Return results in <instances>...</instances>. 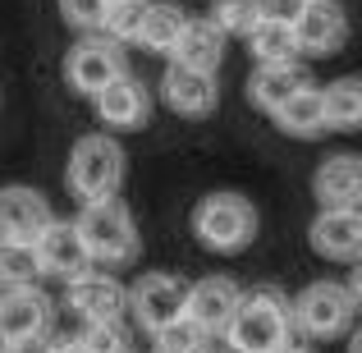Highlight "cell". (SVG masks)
Segmentation results:
<instances>
[{
  "instance_id": "cell-33",
  "label": "cell",
  "mask_w": 362,
  "mask_h": 353,
  "mask_svg": "<svg viewBox=\"0 0 362 353\" xmlns=\"http://www.w3.org/2000/svg\"><path fill=\"white\" fill-rule=\"evenodd\" d=\"M284 353H312V349H298V345H289V349H284Z\"/></svg>"
},
{
  "instance_id": "cell-29",
  "label": "cell",
  "mask_w": 362,
  "mask_h": 353,
  "mask_svg": "<svg viewBox=\"0 0 362 353\" xmlns=\"http://www.w3.org/2000/svg\"><path fill=\"white\" fill-rule=\"evenodd\" d=\"M101 14H106V0H60V18L78 33H97Z\"/></svg>"
},
{
  "instance_id": "cell-23",
  "label": "cell",
  "mask_w": 362,
  "mask_h": 353,
  "mask_svg": "<svg viewBox=\"0 0 362 353\" xmlns=\"http://www.w3.org/2000/svg\"><path fill=\"white\" fill-rule=\"evenodd\" d=\"M179 28H184V14H179L175 5H165V0H160V5H147V9H142L138 42L151 46V51H160V55H170V46H175Z\"/></svg>"
},
{
  "instance_id": "cell-10",
  "label": "cell",
  "mask_w": 362,
  "mask_h": 353,
  "mask_svg": "<svg viewBox=\"0 0 362 353\" xmlns=\"http://www.w3.org/2000/svg\"><path fill=\"white\" fill-rule=\"evenodd\" d=\"M160 97L175 115H188V120H202L216 110L221 101V88H216V74L206 69H188V64H175L170 60L165 79H160Z\"/></svg>"
},
{
  "instance_id": "cell-9",
  "label": "cell",
  "mask_w": 362,
  "mask_h": 353,
  "mask_svg": "<svg viewBox=\"0 0 362 353\" xmlns=\"http://www.w3.org/2000/svg\"><path fill=\"white\" fill-rule=\"evenodd\" d=\"M64 303L78 312L83 321H119V312L129 308V289L106 271H78L64 280Z\"/></svg>"
},
{
  "instance_id": "cell-22",
  "label": "cell",
  "mask_w": 362,
  "mask_h": 353,
  "mask_svg": "<svg viewBox=\"0 0 362 353\" xmlns=\"http://www.w3.org/2000/svg\"><path fill=\"white\" fill-rule=\"evenodd\" d=\"M321 110H326V129H358L362 124V83L339 79L321 92Z\"/></svg>"
},
{
  "instance_id": "cell-31",
  "label": "cell",
  "mask_w": 362,
  "mask_h": 353,
  "mask_svg": "<svg viewBox=\"0 0 362 353\" xmlns=\"http://www.w3.org/2000/svg\"><path fill=\"white\" fill-rule=\"evenodd\" d=\"M37 353H78V345L74 340H51V345H42Z\"/></svg>"
},
{
  "instance_id": "cell-5",
  "label": "cell",
  "mask_w": 362,
  "mask_h": 353,
  "mask_svg": "<svg viewBox=\"0 0 362 353\" xmlns=\"http://www.w3.org/2000/svg\"><path fill=\"white\" fill-rule=\"evenodd\" d=\"M354 312H358V294L344 289L335 280H317L289 303V317L303 335L312 340H335L354 326Z\"/></svg>"
},
{
  "instance_id": "cell-26",
  "label": "cell",
  "mask_w": 362,
  "mask_h": 353,
  "mask_svg": "<svg viewBox=\"0 0 362 353\" xmlns=\"http://www.w3.org/2000/svg\"><path fill=\"white\" fill-rule=\"evenodd\" d=\"M206 345H211V335L197 330L188 317H179V321H170V326L156 330V353H202Z\"/></svg>"
},
{
  "instance_id": "cell-19",
  "label": "cell",
  "mask_w": 362,
  "mask_h": 353,
  "mask_svg": "<svg viewBox=\"0 0 362 353\" xmlns=\"http://www.w3.org/2000/svg\"><path fill=\"white\" fill-rule=\"evenodd\" d=\"M303 83H308V74L298 69V60H289V64H257L252 79H247V97H252V106H262L266 115H271V110L284 106Z\"/></svg>"
},
{
  "instance_id": "cell-32",
  "label": "cell",
  "mask_w": 362,
  "mask_h": 353,
  "mask_svg": "<svg viewBox=\"0 0 362 353\" xmlns=\"http://www.w3.org/2000/svg\"><path fill=\"white\" fill-rule=\"evenodd\" d=\"M0 353H18V345H9V340L0 335Z\"/></svg>"
},
{
  "instance_id": "cell-7",
  "label": "cell",
  "mask_w": 362,
  "mask_h": 353,
  "mask_svg": "<svg viewBox=\"0 0 362 353\" xmlns=\"http://www.w3.org/2000/svg\"><path fill=\"white\" fill-rule=\"evenodd\" d=\"M293 42L308 55H335L349 42V14L339 0H303L293 14Z\"/></svg>"
},
{
  "instance_id": "cell-25",
  "label": "cell",
  "mask_w": 362,
  "mask_h": 353,
  "mask_svg": "<svg viewBox=\"0 0 362 353\" xmlns=\"http://www.w3.org/2000/svg\"><path fill=\"white\" fill-rule=\"evenodd\" d=\"M142 9H147V0H106V14H101V37H110V42H138V28H142Z\"/></svg>"
},
{
  "instance_id": "cell-8",
  "label": "cell",
  "mask_w": 362,
  "mask_h": 353,
  "mask_svg": "<svg viewBox=\"0 0 362 353\" xmlns=\"http://www.w3.org/2000/svg\"><path fill=\"white\" fill-rule=\"evenodd\" d=\"M184 299H188V280L165 275V271H147L138 284H133L129 308H133V317L156 335L160 326H170V321L184 317Z\"/></svg>"
},
{
  "instance_id": "cell-4",
  "label": "cell",
  "mask_w": 362,
  "mask_h": 353,
  "mask_svg": "<svg viewBox=\"0 0 362 353\" xmlns=\"http://www.w3.org/2000/svg\"><path fill=\"white\" fill-rule=\"evenodd\" d=\"M193 234L211 253H243L257 238V207L239 193H211L193 212Z\"/></svg>"
},
{
  "instance_id": "cell-15",
  "label": "cell",
  "mask_w": 362,
  "mask_h": 353,
  "mask_svg": "<svg viewBox=\"0 0 362 353\" xmlns=\"http://www.w3.org/2000/svg\"><path fill=\"white\" fill-rule=\"evenodd\" d=\"M312 193H317V202L330 207V212H358V202H362V166H358L354 151H339V156L321 161L317 179H312Z\"/></svg>"
},
{
  "instance_id": "cell-28",
  "label": "cell",
  "mask_w": 362,
  "mask_h": 353,
  "mask_svg": "<svg viewBox=\"0 0 362 353\" xmlns=\"http://www.w3.org/2000/svg\"><path fill=\"white\" fill-rule=\"evenodd\" d=\"M211 23L221 28L225 37H243L247 28L257 23V9H252V0H216L211 5Z\"/></svg>"
},
{
  "instance_id": "cell-17",
  "label": "cell",
  "mask_w": 362,
  "mask_h": 353,
  "mask_svg": "<svg viewBox=\"0 0 362 353\" xmlns=\"http://www.w3.org/2000/svg\"><path fill=\"white\" fill-rule=\"evenodd\" d=\"M170 60L188 64V69L216 74V69H221V60H225V33L211 23V18H184L175 46H170Z\"/></svg>"
},
{
  "instance_id": "cell-6",
  "label": "cell",
  "mask_w": 362,
  "mask_h": 353,
  "mask_svg": "<svg viewBox=\"0 0 362 353\" xmlns=\"http://www.w3.org/2000/svg\"><path fill=\"white\" fill-rule=\"evenodd\" d=\"M119 74H129L119 42L97 37V33H88V37H83V42L69 51V60H64V79H69V88L83 92V97H97V92L106 88V83H115Z\"/></svg>"
},
{
  "instance_id": "cell-18",
  "label": "cell",
  "mask_w": 362,
  "mask_h": 353,
  "mask_svg": "<svg viewBox=\"0 0 362 353\" xmlns=\"http://www.w3.org/2000/svg\"><path fill=\"white\" fill-rule=\"evenodd\" d=\"M92 101H97L101 124H110V129H138V124L147 120V110H151L147 88H142L133 74H119V79L106 83Z\"/></svg>"
},
{
  "instance_id": "cell-11",
  "label": "cell",
  "mask_w": 362,
  "mask_h": 353,
  "mask_svg": "<svg viewBox=\"0 0 362 353\" xmlns=\"http://www.w3.org/2000/svg\"><path fill=\"white\" fill-rule=\"evenodd\" d=\"M239 284L230 280V275H206V280L188 284V299H184V317L193 321L197 330H206V335H221L225 321L234 317V308H239Z\"/></svg>"
},
{
  "instance_id": "cell-14",
  "label": "cell",
  "mask_w": 362,
  "mask_h": 353,
  "mask_svg": "<svg viewBox=\"0 0 362 353\" xmlns=\"http://www.w3.org/2000/svg\"><path fill=\"white\" fill-rule=\"evenodd\" d=\"M33 253H37V266H42V275H60V280H69V275L88 271V248H83L78 230H74V221H51L42 234L33 238Z\"/></svg>"
},
{
  "instance_id": "cell-21",
  "label": "cell",
  "mask_w": 362,
  "mask_h": 353,
  "mask_svg": "<svg viewBox=\"0 0 362 353\" xmlns=\"http://www.w3.org/2000/svg\"><path fill=\"white\" fill-rule=\"evenodd\" d=\"M247 42V55H252L257 64H289L298 60V42H293V28L289 23H271V18H257L252 28L243 33Z\"/></svg>"
},
{
  "instance_id": "cell-2",
  "label": "cell",
  "mask_w": 362,
  "mask_h": 353,
  "mask_svg": "<svg viewBox=\"0 0 362 353\" xmlns=\"http://www.w3.org/2000/svg\"><path fill=\"white\" fill-rule=\"evenodd\" d=\"M83 248H88V262H101V266H129L138 257V225H133L129 207L119 197H97V202H83L78 221Z\"/></svg>"
},
{
  "instance_id": "cell-13",
  "label": "cell",
  "mask_w": 362,
  "mask_h": 353,
  "mask_svg": "<svg viewBox=\"0 0 362 353\" xmlns=\"http://www.w3.org/2000/svg\"><path fill=\"white\" fill-rule=\"evenodd\" d=\"M46 321H51V303L33 284H18V289L0 294V335L9 345H37L46 335Z\"/></svg>"
},
{
  "instance_id": "cell-24",
  "label": "cell",
  "mask_w": 362,
  "mask_h": 353,
  "mask_svg": "<svg viewBox=\"0 0 362 353\" xmlns=\"http://www.w3.org/2000/svg\"><path fill=\"white\" fill-rule=\"evenodd\" d=\"M37 275H42V266H37L33 243H9V238H0V289L33 284Z\"/></svg>"
},
{
  "instance_id": "cell-16",
  "label": "cell",
  "mask_w": 362,
  "mask_h": 353,
  "mask_svg": "<svg viewBox=\"0 0 362 353\" xmlns=\"http://www.w3.org/2000/svg\"><path fill=\"white\" fill-rule=\"evenodd\" d=\"M308 238H312V248H317L321 257H330V262H358V253H362V216L321 207V216L312 221Z\"/></svg>"
},
{
  "instance_id": "cell-3",
  "label": "cell",
  "mask_w": 362,
  "mask_h": 353,
  "mask_svg": "<svg viewBox=\"0 0 362 353\" xmlns=\"http://www.w3.org/2000/svg\"><path fill=\"white\" fill-rule=\"evenodd\" d=\"M69 188L83 202H97V197H115L124 184V147L110 133H83L69 151V170H64Z\"/></svg>"
},
{
  "instance_id": "cell-27",
  "label": "cell",
  "mask_w": 362,
  "mask_h": 353,
  "mask_svg": "<svg viewBox=\"0 0 362 353\" xmlns=\"http://www.w3.org/2000/svg\"><path fill=\"white\" fill-rule=\"evenodd\" d=\"M74 345H78V353H129V335L119 321H88Z\"/></svg>"
},
{
  "instance_id": "cell-34",
  "label": "cell",
  "mask_w": 362,
  "mask_h": 353,
  "mask_svg": "<svg viewBox=\"0 0 362 353\" xmlns=\"http://www.w3.org/2000/svg\"><path fill=\"white\" fill-rule=\"evenodd\" d=\"M202 353H216V349H211V345H206V349H202Z\"/></svg>"
},
{
  "instance_id": "cell-1",
  "label": "cell",
  "mask_w": 362,
  "mask_h": 353,
  "mask_svg": "<svg viewBox=\"0 0 362 353\" xmlns=\"http://www.w3.org/2000/svg\"><path fill=\"white\" fill-rule=\"evenodd\" d=\"M221 335L234 353H284L293 345L289 299L275 284H257V289L239 294V308L225 321Z\"/></svg>"
},
{
  "instance_id": "cell-20",
  "label": "cell",
  "mask_w": 362,
  "mask_h": 353,
  "mask_svg": "<svg viewBox=\"0 0 362 353\" xmlns=\"http://www.w3.org/2000/svg\"><path fill=\"white\" fill-rule=\"evenodd\" d=\"M271 115H275V124H280V133H289V138H317V133H326L321 88H312V83H303L284 106L271 110Z\"/></svg>"
},
{
  "instance_id": "cell-12",
  "label": "cell",
  "mask_w": 362,
  "mask_h": 353,
  "mask_svg": "<svg viewBox=\"0 0 362 353\" xmlns=\"http://www.w3.org/2000/svg\"><path fill=\"white\" fill-rule=\"evenodd\" d=\"M51 221H55L51 202H46L37 188H23V184L0 188V238H9V243H33Z\"/></svg>"
},
{
  "instance_id": "cell-30",
  "label": "cell",
  "mask_w": 362,
  "mask_h": 353,
  "mask_svg": "<svg viewBox=\"0 0 362 353\" xmlns=\"http://www.w3.org/2000/svg\"><path fill=\"white\" fill-rule=\"evenodd\" d=\"M298 5H303V0H252L257 18H271V23H293Z\"/></svg>"
}]
</instances>
